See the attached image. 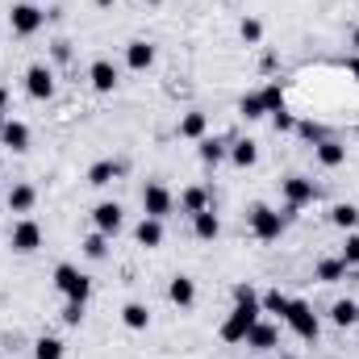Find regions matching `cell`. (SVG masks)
Segmentation results:
<instances>
[{"label":"cell","instance_id":"1","mask_svg":"<svg viewBox=\"0 0 359 359\" xmlns=\"http://www.w3.org/2000/svg\"><path fill=\"white\" fill-rule=\"evenodd\" d=\"M264 318V309H259V301H234V309H230V318L222 322V343H247V334H251V326Z\"/></svg>","mask_w":359,"mask_h":359},{"label":"cell","instance_id":"2","mask_svg":"<svg viewBox=\"0 0 359 359\" xmlns=\"http://www.w3.org/2000/svg\"><path fill=\"white\" fill-rule=\"evenodd\" d=\"M284 322H288V326H292V334H297V339H305V343H318V334H322V322H318V313H313V305H309V301H288Z\"/></svg>","mask_w":359,"mask_h":359},{"label":"cell","instance_id":"3","mask_svg":"<svg viewBox=\"0 0 359 359\" xmlns=\"http://www.w3.org/2000/svg\"><path fill=\"white\" fill-rule=\"evenodd\" d=\"M55 288L67 301H84V305H88V297H92V280L80 268H72V264H59L55 268Z\"/></svg>","mask_w":359,"mask_h":359},{"label":"cell","instance_id":"4","mask_svg":"<svg viewBox=\"0 0 359 359\" xmlns=\"http://www.w3.org/2000/svg\"><path fill=\"white\" fill-rule=\"evenodd\" d=\"M313 201H318V184L309 176H288L284 180V222H288L297 209L313 205Z\"/></svg>","mask_w":359,"mask_h":359},{"label":"cell","instance_id":"5","mask_svg":"<svg viewBox=\"0 0 359 359\" xmlns=\"http://www.w3.org/2000/svg\"><path fill=\"white\" fill-rule=\"evenodd\" d=\"M8 25H13V34L29 38V34H38V29L46 25V13H42L34 0H17V4H13V13H8Z\"/></svg>","mask_w":359,"mask_h":359},{"label":"cell","instance_id":"6","mask_svg":"<svg viewBox=\"0 0 359 359\" xmlns=\"http://www.w3.org/2000/svg\"><path fill=\"white\" fill-rule=\"evenodd\" d=\"M284 213H276V209H268V205H255L251 209V230H255V238L259 243H276L280 234H284Z\"/></svg>","mask_w":359,"mask_h":359},{"label":"cell","instance_id":"7","mask_svg":"<svg viewBox=\"0 0 359 359\" xmlns=\"http://www.w3.org/2000/svg\"><path fill=\"white\" fill-rule=\"evenodd\" d=\"M8 247H13L17 255H34V251L42 247V226H38L34 217H21V222L13 226V238H8Z\"/></svg>","mask_w":359,"mask_h":359},{"label":"cell","instance_id":"8","mask_svg":"<svg viewBox=\"0 0 359 359\" xmlns=\"http://www.w3.org/2000/svg\"><path fill=\"white\" fill-rule=\"evenodd\" d=\"M172 205H176V201H172V192H168L163 184H147V188H142V217H159V222H163V217L172 213Z\"/></svg>","mask_w":359,"mask_h":359},{"label":"cell","instance_id":"9","mask_svg":"<svg viewBox=\"0 0 359 359\" xmlns=\"http://www.w3.org/2000/svg\"><path fill=\"white\" fill-rule=\"evenodd\" d=\"M92 226H96L104 238H113V234L126 226V213H121V205H117V201H100V205L92 209Z\"/></svg>","mask_w":359,"mask_h":359},{"label":"cell","instance_id":"10","mask_svg":"<svg viewBox=\"0 0 359 359\" xmlns=\"http://www.w3.org/2000/svg\"><path fill=\"white\" fill-rule=\"evenodd\" d=\"M25 92H29L34 100H50V96H55V72H50L46 63H34V67L25 72Z\"/></svg>","mask_w":359,"mask_h":359},{"label":"cell","instance_id":"11","mask_svg":"<svg viewBox=\"0 0 359 359\" xmlns=\"http://www.w3.org/2000/svg\"><path fill=\"white\" fill-rule=\"evenodd\" d=\"M0 142H4L8 151H17V155L29 151V126H25V121H4V126H0Z\"/></svg>","mask_w":359,"mask_h":359},{"label":"cell","instance_id":"12","mask_svg":"<svg viewBox=\"0 0 359 359\" xmlns=\"http://www.w3.org/2000/svg\"><path fill=\"white\" fill-rule=\"evenodd\" d=\"M276 343H280V330H276L271 322L259 318V322L251 326V334H247V347H251V351H271Z\"/></svg>","mask_w":359,"mask_h":359},{"label":"cell","instance_id":"13","mask_svg":"<svg viewBox=\"0 0 359 359\" xmlns=\"http://www.w3.org/2000/svg\"><path fill=\"white\" fill-rule=\"evenodd\" d=\"M192 234H196L201 243H213V238L222 234V217H217L213 209H205V213H192Z\"/></svg>","mask_w":359,"mask_h":359},{"label":"cell","instance_id":"14","mask_svg":"<svg viewBox=\"0 0 359 359\" xmlns=\"http://www.w3.org/2000/svg\"><path fill=\"white\" fill-rule=\"evenodd\" d=\"M134 238H138V247H147V251L163 247V222H159V217H142L138 230H134Z\"/></svg>","mask_w":359,"mask_h":359},{"label":"cell","instance_id":"15","mask_svg":"<svg viewBox=\"0 0 359 359\" xmlns=\"http://www.w3.org/2000/svg\"><path fill=\"white\" fill-rule=\"evenodd\" d=\"M88 80H92L96 92H113L117 88V67H113L109 59H96V63L88 67Z\"/></svg>","mask_w":359,"mask_h":359},{"label":"cell","instance_id":"16","mask_svg":"<svg viewBox=\"0 0 359 359\" xmlns=\"http://www.w3.org/2000/svg\"><path fill=\"white\" fill-rule=\"evenodd\" d=\"M126 63H130L134 72H147V67L155 63V46H151V42H142V38H134V42L126 46Z\"/></svg>","mask_w":359,"mask_h":359},{"label":"cell","instance_id":"17","mask_svg":"<svg viewBox=\"0 0 359 359\" xmlns=\"http://www.w3.org/2000/svg\"><path fill=\"white\" fill-rule=\"evenodd\" d=\"M318 163H322V168H343V163H347V147H343L339 138H322V142H318Z\"/></svg>","mask_w":359,"mask_h":359},{"label":"cell","instance_id":"18","mask_svg":"<svg viewBox=\"0 0 359 359\" xmlns=\"http://www.w3.org/2000/svg\"><path fill=\"white\" fill-rule=\"evenodd\" d=\"M168 301L180 305V309H188V305L196 301V284H192V276H176V280L168 284Z\"/></svg>","mask_w":359,"mask_h":359},{"label":"cell","instance_id":"19","mask_svg":"<svg viewBox=\"0 0 359 359\" xmlns=\"http://www.w3.org/2000/svg\"><path fill=\"white\" fill-rule=\"evenodd\" d=\"M180 209L192 217V213H205V209H213V205H209V192H205L201 184H192V188L180 192Z\"/></svg>","mask_w":359,"mask_h":359},{"label":"cell","instance_id":"20","mask_svg":"<svg viewBox=\"0 0 359 359\" xmlns=\"http://www.w3.org/2000/svg\"><path fill=\"white\" fill-rule=\"evenodd\" d=\"M34 201H38L34 184H13V192H8V209H13V213H29Z\"/></svg>","mask_w":359,"mask_h":359},{"label":"cell","instance_id":"21","mask_svg":"<svg viewBox=\"0 0 359 359\" xmlns=\"http://www.w3.org/2000/svg\"><path fill=\"white\" fill-rule=\"evenodd\" d=\"M117 176H121V163H113V159H100V163H92L88 168V184H96V188L113 184Z\"/></svg>","mask_w":359,"mask_h":359},{"label":"cell","instance_id":"22","mask_svg":"<svg viewBox=\"0 0 359 359\" xmlns=\"http://www.w3.org/2000/svg\"><path fill=\"white\" fill-rule=\"evenodd\" d=\"M230 159H234V168H255V163H259V147H255L251 138H243V142L230 147Z\"/></svg>","mask_w":359,"mask_h":359},{"label":"cell","instance_id":"23","mask_svg":"<svg viewBox=\"0 0 359 359\" xmlns=\"http://www.w3.org/2000/svg\"><path fill=\"white\" fill-rule=\"evenodd\" d=\"M121 322H126L130 330H147V326H151V309H147L142 301H130V305L121 309Z\"/></svg>","mask_w":359,"mask_h":359},{"label":"cell","instance_id":"24","mask_svg":"<svg viewBox=\"0 0 359 359\" xmlns=\"http://www.w3.org/2000/svg\"><path fill=\"white\" fill-rule=\"evenodd\" d=\"M355 318H359V301H334L330 305V322L334 326H355Z\"/></svg>","mask_w":359,"mask_h":359},{"label":"cell","instance_id":"25","mask_svg":"<svg viewBox=\"0 0 359 359\" xmlns=\"http://www.w3.org/2000/svg\"><path fill=\"white\" fill-rule=\"evenodd\" d=\"M205 126H209V121H205V113H196V109H192V113H184V117H180V138H205Z\"/></svg>","mask_w":359,"mask_h":359},{"label":"cell","instance_id":"26","mask_svg":"<svg viewBox=\"0 0 359 359\" xmlns=\"http://www.w3.org/2000/svg\"><path fill=\"white\" fill-rule=\"evenodd\" d=\"M63 339H55V334H42L38 343H34V359H63Z\"/></svg>","mask_w":359,"mask_h":359},{"label":"cell","instance_id":"27","mask_svg":"<svg viewBox=\"0 0 359 359\" xmlns=\"http://www.w3.org/2000/svg\"><path fill=\"white\" fill-rule=\"evenodd\" d=\"M288 301H292V297H284L280 288H271V292L259 297V309H264V313H276V318H284V313H288Z\"/></svg>","mask_w":359,"mask_h":359},{"label":"cell","instance_id":"28","mask_svg":"<svg viewBox=\"0 0 359 359\" xmlns=\"http://www.w3.org/2000/svg\"><path fill=\"white\" fill-rule=\"evenodd\" d=\"M330 222H334L339 230H355L359 226V209L355 205H334V209H330Z\"/></svg>","mask_w":359,"mask_h":359},{"label":"cell","instance_id":"29","mask_svg":"<svg viewBox=\"0 0 359 359\" xmlns=\"http://www.w3.org/2000/svg\"><path fill=\"white\" fill-rule=\"evenodd\" d=\"M238 113H243L247 121H259V117H268V109H264V96H259V92L243 96V100H238Z\"/></svg>","mask_w":359,"mask_h":359},{"label":"cell","instance_id":"30","mask_svg":"<svg viewBox=\"0 0 359 359\" xmlns=\"http://www.w3.org/2000/svg\"><path fill=\"white\" fill-rule=\"evenodd\" d=\"M347 271H351V268H347L343 259H322V264H318V280H326V284H339Z\"/></svg>","mask_w":359,"mask_h":359},{"label":"cell","instance_id":"31","mask_svg":"<svg viewBox=\"0 0 359 359\" xmlns=\"http://www.w3.org/2000/svg\"><path fill=\"white\" fill-rule=\"evenodd\" d=\"M201 159L217 168V163L226 159V142H222V138H201Z\"/></svg>","mask_w":359,"mask_h":359},{"label":"cell","instance_id":"32","mask_svg":"<svg viewBox=\"0 0 359 359\" xmlns=\"http://www.w3.org/2000/svg\"><path fill=\"white\" fill-rule=\"evenodd\" d=\"M84 255H88V259H104V255H109V238H104L100 230H92L88 238H84Z\"/></svg>","mask_w":359,"mask_h":359},{"label":"cell","instance_id":"33","mask_svg":"<svg viewBox=\"0 0 359 359\" xmlns=\"http://www.w3.org/2000/svg\"><path fill=\"white\" fill-rule=\"evenodd\" d=\"M259 96H264V109H268V117L284 109V88H280V84H268V88L259 92Z\"/></svg>","mask_w":359,"mask_h":359},{"label":"cell","instance_id":"34","mask_svg":"<svg viewBox=\"0 0 359 359\" xmlns=\"http://www.w3.org/2000/svg\"><path fill=\"white\" fill-rule=\"evenodd\" d=\"M347 268H359V230H351L347 234V243H343V255H339Z\"/></svg>","mask_w":359,"mask_h":359},{"label":"cell","instance_id":"35","mask_svg":"<svg viewBox=\"0 0 359 359\" xmlns=\"http://www.w3.org/2000/svg\"><path fill=\"white\" fill-rule=\"evenodd\" d=\"M297 134H301V138H305V142H313V147H318V142H322V138H330V134H326V130H322V126H318V121H301V126H297Z\"/></svg>","mask_w":359,"mask_h":359},{"label":"cell","instance_id":"36","mask_svg":"<svg viewBox=\"0 0 359 359\" xmlns=\"http://www.w3.org/2000/svg\"><path fill=\"white\" fill-rule=\"evenodd\" d=\"M84 322V301H67L63 305V326H80Z\"/></svg>","mask_w":359,"mask_h":359},{"label":"cell","instance_id":"37","mask_svg":"<svg viewBox=\"0 0 359 359\" xmlns=\"http://www.w3.org/2000/svg\"><path fill=\"white\" fill-rule=\"evenodd\" d=\"M238 34H243V42H259V38H264V25H259L255 17H247V21L238 25Z\"/></svg>","mask_w":359,"mask_h":359},{"label":"cell","instance_id":"38","mask_svg":"<svg viewBox=\"0 0 359 359\" xmlns=\"http://www.w3.org/2000/svg\"><path fill=\"white\" fill-rule=\"evenodd\" d=\"M271 126H276L280 134H288V130H297V121H292V113H288V109H280V113H271Z\"/></svg>","mask_w":359,"mask_h":359},{"label":"cell","instance_id":"39","mask_svg":"<svg viewBox=\"0 0 359 359\" xmlns=\"http://www.w3.org/2000/svg\"><path fill=\"white\" fill-rule=\"evenodd\" d=\"M234 301H259V297H255L251 284H238V288H234Z\"/></svg>","mask_w":359,"mask_h":359},{"label":"cell","instance_id":"40","mask_svg":"<svg viewBox=\"0 0 359 359\" xmlns=\"http://www.w3.org/2000/svg\"><path fill=\"white\" fill-rule=\"evenodd\" d=\"M4 113H8V92L0 88V126H4Z\"/></svg>","mask_w":359,"mask_h":359},{"label":"cell","instance_id":"41","mask_svg":"<svg viewBox=\"0 0 359 359\" xmlns=\"http://www.w3.org/2000/svg\"><path fill=\"white\" fill-rule=\"evenodd\" d=\"M347 72H351V76H355V80H359V55H355V59H351V63H347Z\"/></svg>","mask_w":359,"mask_h":359},{"label":"cell","instance_id":"42","mask_svg":"<svg viewBox=\"0 0 359 359\" xmlns=\"http://www.w3.org/2000/svg\"><path fill=\"white\" fill-rule=\"evenodd\" d=\"M96 4H100V8H113V4H117V0H96Z\"/></svg>","mask_w":359,"mask_h":359},{"label":"cell","instance_id":"43","mask_svg":"<svg viewBox=\"0 0 359 359\" xmlns=\"http://www.w3.org/2000/svg\"><path fill=\"white\" fill-rule=\"evenodd\" d=\"M351 46H355V50H359V29H355V34H351Z\"/></svg>","mask_w":359,"mask_h":359},{"label":"cell","instance_id":"44","mask_svg":"<svg viewBox=\"0 0 359 359\" xmlns=\"http://www.w3.org/2000/svg\"><path fill=\"white\" fill-rule=\"evenodd\" d=\"M355 326H359V318H355Z\"/></svg>","mask_w":359,"mask_h":359},{"label":"cell","instance_id":"45","mask_svg":"<svg viewBox=\"0 0 359 359\" xmlns=\"http://www.w3.org/2000/svg\"><path fill=\"white\" fill-rule=\"evenodd\" d=\"M34 4H38V0H34Z\"/></svg>","mask_w":359,"mask_h":359}]
</instances>
